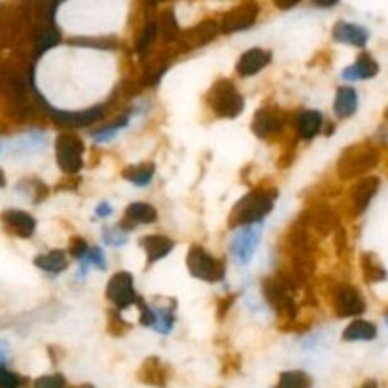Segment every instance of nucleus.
<instances>
[{"label":"nucleus","instance_id":"obj_1","mask_svg":"<svg viewBox=\"0 0 388 388\" xmlns=\"http://www.w3.org/2000/svg\"><path fill=\"white\" fill-rule=\"evenodd\" d=\"M277 193L273 190H254L239 201L233 214H231V226H256L260 223L273 210Z\"/></svg>","mask_w":388,"mask_h":388},{"label":"nucleus","instance_id":"obj_2","mask_svg":"<svg viewBox=\"0 0 388 388\" xmlns=\"http://www.w3.org/2000/svg\"><path fill=\"white\" fill-rule=\"evenodd\" d=\"M208 104L216 116L220 118H237L245 108V99L241 97L237 88L230 80H218L210 88L208 93Z\"/></svg>","mask_w":388,"mask_h":388},{"label":"nucleus","instance_id":"obj_3","mask_svg":"<svg viewBox=\"0 0 388 388\" xmlns=\"http://www.w3.org/2000/svg\"><path fill=\"white\" fill-rule=\"evenodd\" d=\"M188 269L195 278L206 282H218L223 278V263L218 262L213 254H208L201 246H191L188 254Z\"/></svg>","mask_w":388,"mask_h":388},{"label":"nucleus","instance_id":"obj_4","mask_svg":"<svg viewBox=\"0 0 388 388\" xmlns=\"http://www.w3.org/2000/svg\"><path fill=\"white\" fill-rule=\"evenodd\" d=\"M56 158L63 173H78L84 167V143L74 135H59L56 141Z\"/></svg>","mask_w":388,"mask_h":388},{"label":"nucleus","instance_id":"obj_5","mask_svg":"<svg viewBox=\"0 0 388 388\" xmlns=\"http://www.w3.org/2000/svg\"><path fill=\"white\" fill-rule=\"evenodd\" d=\"M260 239H262V228H260V223L239 228L237 233L231 239V254L235 256V260H237L239 263H243V265L250 262L254 252H256V248H258Z\"/></svg>","mask_w":388,"mask_h":388},{"label":"nucleus","instance_id":"obj_6","mask_svg":"<svg viewBox=\"0 0 388 388\" xmlns=\"http://www.w3.org/2000/svg\"><path fill=\"white\" fill-rule=\"evenodd\" d=\"M106 298H108L118 309H125L129 305H133L136 301L133 275L127 273V271H119V273H116V275L108 280V286H106Z\"/></svg>","mask_w":388,"mask_h":388},{"label":"nucleus","instance_id":"obj_7","mask_svg":"<svg viewBox=\"0 0 388 388\" xmlns=\"http://www.w3.org/2000/svg\"><path fill=\"white\" fill-rule=\"evenodd\" d=\"M335 311L339 317H358L365 311L364 298L354 286H341L335 293Z\"/></svg>","mask_w":388,"mask_h":388},{"label":"nucleus","instance_id":"obj_8","mask_svg":"<svg viewBox=\"0 0 388 388\" xmlns=\"http://www.w3.org/2000/svg\"><path fill=\"white\" fill-rule=\"evenodd\" d=\"M258 19V6L256 4H243L231 10L228 16L223 17L222 31L223 32H237L243 29H248L254 21Z\"/></svg>","mask_w":388,"mask_h":388},{"label":"nucleus","instance_id":"obj_9","mask_svg":"<svg viewBox=\"0 0 388 388\" xmlns=\"http://www.w3.org/2000/svg\"><path fill=\"white\" fill-rule=\"evenodd\" d=\"M377 163V151L364 150L356 154H345V158L341 161V175L354 176L364 173L367 169H372Z\"/></svg>","mask_w":388,"mask_h":388},{"label":"nucleus","instance_id":"obj_10","mask_svg":"<svg viewBox=\"0 0 388 388\" xmlns=\"http://www.w3.org/2000/svg\"><path fill=\"white\" fill-rule=\"evenodd\" d=\"M271 63V53L262 48H252L245 51L237 63V72L241 76H254L263 71Z\"/></svg>","mask_w":388,"mask_h":388},{"label":"nucleus","instance_id":"obj_11","mask_svg":"<svg viewBox=\"0 0 388 388\" xmlns=\"http://www.w3.org/2000/svg\"><path fill=\"white\" fill-rule=\"evenodd\" d=\"M333 38L343 44H350V46H356L362 48L365 46V42L369 38V32L365 27L360 25L347 23V21H339V23L333 27Z\"/></svg>","mask_w":388,"mask_h":388},{"label":"nucleus","instance_id":"obj_12","mask_svg":"<svg viewBox=\"0 0 388 388\" xmlns=\"http://www.w3.org/2000/svg\"><path fill=\"white\" fill-rule=\"evenodd\" d=\"M2 222L8 226L10 231H14L17 237L29 239L36 230V222L31 214L23 210H6L2 214Z\"/></svg>","mask_w":388,"mask_h":388},{"label":"nucleus","instance_id":"obj_13","mask_svg":"<svg viewBox=\"0 0 388 388\" xmlns=\"http://www.w3.org/2000/svg\"><path fill=\"white\" fill-rule=\"evenodd\" d=\"M282 118H280V114L275 110H269V108H263L260 110L256 116H254V123H252V129L254 133L258 136H265L273 135V133H277L280 131V127H282Z\"/></svg>","mask_w":388,"mask_h":388},{"label":"nucleus","instance_id":"obj_14","mask_svg":"<svg viewBox=\"0 0 388 388\" xmlns=\"http://www.w3.org/2000/svg\"><path fill=\"white\" fill-rule=\"evenodd\" d=\"M379 190V180L377 178H365V180H360V182L352 188V205H354V210L356 214L364 213L365 206L369 205V201L373 199V195Z\"/></svg>","mask_w":388,"mask_h":388},{"label":"nucleus","instance_id":"obj_15","mask_svg":"<svg viewBox=\"0 0 388 388\" xmlns=\"http://www.w3.org/2000/svg\"><path fill=\"white\" fill-rule=\"evenodd\" d=\"M379 72V64L377 61H373L372 56H364L358 57V61L354 64H350L349 69L343 71V78L345 80H369L373 76H377Z\"/></svg>","mask_w":388,"mask_h":388},{"label":"nucleus","instance_id":"obj_16","mask_svg":"<svg viewBox=\"0 0 388 388\" xmlns=\"http://www.w3.org/2000/svg\"><path fill=\"white\" fill-rule=\"evenodd\" d=\"M158 220V213H156V208L150 205H146V203H133V205H129L125 213V220L123 223L119 226L121 230H125L127 223H131V226H136V223H151Z\"/></svg>","mask_w":388,"mask_h":388},{"label":"nucleus","instance_id":"obj_17","mask_svg":"<svg viewBox=\"0 0 388 388\" xmlns=\"http://www.w3.org/2000/svg\"><path fill=\"white\" fill-rule=\"evenodd\" d=\"M143 246L148 256V262H158L175 248V243L163 235H150V237L143 239Z\"/></svg>","mask_w":388,"mask_h":388},{"label":"nucleus","instance_id":"obj_18","mask_svg":"<svg viewBox=\"0 0 388 388\" xmlns=\"http://www.w3.org/2000/svg\"><path fill=\"white\" fill-rule=\"evenodd\" d=\"M358 108V95L352 88H339L333 103V110L337 118H349Z\"/></svg>","mask_w":388,"mask_h":388},{"label":"nucleus","instance_id":"obj_19","mask_svg":"<svg viewBox=\"0 0 388 388\" xmlns=\"http://www.w3.org/2000/svg\"><path fill=\"white\" fill-rule=\"evenodd\" d=\"M34 265L38 267V269L46 271V273H61L69 267V258H66V254L63 250H51L48 254H42L38 256L36 260H34Z\"/></svg>","mask_w":388,"mask_h":388},{"label":"nucleus","instance_id":"obj_20","mask_svg":"<svg viewBox=\"0 0 388 388\" xmlns=\"http://www.w3.org/2000/svg\"><path fill=\"white\" fill-rule=\"evenodd\" d=\"M322 114L317 110H305L298 118V131L303 138H315L322 129Z\"/></svg>","mask_w":388,"mask_h":388},{"label":"nucleus","instance_id":"obj_21","mask_svg":"<svg viewBox=\"0 0 388 388\" xmlns=\"http://www.w3.org/2000/svg\"><path fill=\"white\" fill-rule=\"evenodd\" d=\"M377 335V328L367 320H354L343 332L345 341H372Z\"/></svg>","mask_w":388,"mask_h":388},{"label":"nucleus","instance_id":"obj_22","mask_svg":"<svg viewBox=\"0 0 388 388\" xmlns=\"http://www.w3.org/2000/svg\"><path fill=\"white\" fill-rule=\"evenodd\" d=\"M123 178H127L131 184H135L138 188L143 186H148L154 178V165L151 163H146V165H136V167H129L123 171Z\"/></svg>","mask_w":388,"mask_h":388},{"label":"nucleus","instance_id":"obj_23","mask_svg":"<svg viewBox=\"0 0 388 388\" xmlns=\"http://www.w3.org/2000/svg\"><path fill=\"white\" fill-rule=\"evenodd\" d=\"M275 388H313V379L305 372H286L280 375Z\"/></svg>","mask_w":388,"mask_h":388},{"label":"nucleus","instance_id":"obj_24","mask_svg":"<svg viewBox=\"0 0 388 388\" xmlns=\"http://www.w3.org/2000/svg\"><path fill=\"white\" fill-rule=\"evenodd\" d=\"M82 262V275H86V271H88L89 265H95L97 269H106V262H104V254L101 248H89V252L86 254V258L84 260H80Z\"/></svg>","mask_w":388,"mask_h":388},{"label":"nucleus","instance_id":"obj_25","mask_svg":"<svg viewBox=\"0 0 388 388\" xmlns=\"http://www.w3.org/2000/svg\"><path fill=\"white\" fill-rule=\"evenodd\" d=\"M125 125H127V118L118 119V123H112V125H106V127H103L101 131H97V133H93V138H95L97 143H106V141H110V138H114L119 129H123V127H125Z\"/></svg>","mask_w":388,"mask_h":388},{"label":"nucleus","instance_id":"obj_26","mask_svg":"<svg viewBox=\"0 0 388 388\" xmlns=\"http://www.w3.org/2000/svg\"><path fill=\"white\" fill-rule=\"evenodd\" d=\"M103 239L106 245L118 246V245H125L127 241V231L121 230V228H106L103 230Z\"/></svg>","mask_w":388,"mask_h":388},{"label":"nucleus","instance_id":"obj_27","mask_svg":"<svg viewBox=\"0 0 388 388\" xmlns=\"http://www.w3.org/2000/svg\"><path fill=\"white\" fill-rule=\"evenodd\" d=\"M156 34H158V25L156 23L146 25L143 31V36L138 38V44H136V51H138V53H144L146 49L150 48V44L154 42V38H156Z\"/></svg>","mask_w":388,"mask_h":388},{"label":"nucleus","instance_id":"obj_28","mask_svg":"<svg viewBox=\"0 0 388 388\" xmlns=\"http://www.w3.org/2000/svg\"><path fill=\"white\" fill-rule=\"evenodd\" d=\"M63 375H44L34 380V388H64Z\"/></svg>","mask_w":388,"mask_h":388},{"label":"nucleus","instance_id":"obj_29","mask_svg":"<svg viewBox=\"0 0 388 388\" xmlns=\"http://www.w3.org/2000/svg\"><path fill=\"white\" fill-rule=\"evenodd\" d=\"M21 387V379L16 373L8 372L6 367L0 365V388H19Z\"/></svg>","mask_w":388,"mask_h":388},{"label":"nucleus","instance_id":"obj_30","mask_svg":"<svg viewBox=\"0 0 388 388\" xmlns=\"http://www.w3.org/2000/svg\"><path fill=\"white\" fill-rule=\"evenodd\" d=\"M57 42H59V34H57V31H53V29H46V31L42 32V36H40L38 40L40 51H46V49L53 48Z\"/></svg>","mask_w":388,"mask_h":388},{"label":"nucleus","instance_id":"obj_31","mask_svg":"<svg viewBox=\"0 0 388 388\" xmlns=\"http://www.w3.org/2000/svg\"><path fill=\"white\" fill-rule=\"evenodd\" d=\"M364 267L365 271H367V278H372V280H383V278H387L385 269H380L379 265H375L372 258H365Z\"/></svg>","mask_w":388,"mask_h":388},{"label":"nucleus","instance_id":"obj_32","mask_svg":"<svg viewBox=\"0 0 388 388\" xmlns=\"http://www.w3.org/2000/svg\"><path fill=\"white\" fill-rule=\"evenodd\" d=\"M88 252H89V245L84 241V239H74V241H72V256H74V258L84 260Z\"/></svg>","mask_w":388,"mask_h":388},{"label":"nucleus","instance_id":"obj_33","mask_svg":"<svg viewBox=\"0 0 388 388\" xmlns=\"http://www.w3.org/2000/svg\"><path fill=\"white\" fill-rule=\"evenodd\" d=\"M44 144H46V138L38 135H27L19 138V146H23V148H42Z\"/></svg>","mask_w":388,"mask_h":388},{"label":"nucleus","instance_id":"obj_34","mask_svg":"<svg viewBox=\"0 0 388 388\" xmlns=\"http://www.w3.org/2000/svg\"><path fill=\"white\" fill-rule=\"evenodd\" d=\"M95 213L99 218H108V216L112 214V205L110 203H101V205L97 206Z\"/></svg>","mask_w":388,"mask_h":388},{"label":"nucleus","instance_id":"obj_35","mask_svg":"<svg viewBox=\"0 0 388 388\" xmlns=\"http://www.w3.org/2000/svg\"><path fill=\"white\" fill-rule=\"evenodd\" d=\"M360 388H379V387H377V383H375V380H365L364 385H362Z\"/></svg>","mask_w":388,"mask_h":388},{"label":"nucleus","instance_id":"obj_36","mask_svg":"<svg viewBox=\"0 0 388 388\" xmlns=\"http://www.w3.org/2000/svg\"><path fill=\"white\" fill-rule=\"evenodd\" d=\"M4 184H6V176H4V173L0 171V188H2Z\"/></svg>","mask_w":388,"mask_h":388},{"label":"nucleus","instance_id":"obj_37","mask_svg":"<svg viewBox=\"0 0 388 388\" xmlns=\"http://www.w3.org/2000/svg\"><path fill=\"white\" fill-rule=\"evenodd\" d=\"M387 326H388V315H387Z\"/></svg>","mask_w":388,"mask_h":388},{"label":"nucleus","instance_id":"obj_38","mask_svg":"<svg viewBox=\"0 0 388 388\" xmlns=\"http://www.w3.org/2000/svg\"><path fill=\"white\" fill-rule=\"evenodd\" d=\"M84 388H93V387H84Z\"/></svg>","mask_w":388,"mask_h":388},{"label":"nucleus","instance_id":"obj_39","mask_svg":"<svg viewBox=\"0 0 388 388\" xmlns=\"http://www.w3.org/2000/svg\"><path fill=\"white\" fill-rule=\"evenodd\" d=\"M0 150H2V144H0Z\"/></svg>","mask_w":388,"mask_h":388},{"label":"nucleus","instance_id":"obj_40","mask_svg":"<svg viewBox=\"0 0 388 388\" xmlns=\"http://www.w3.org/2000/svg\"><path fill=\"white\" fill-rule=\"evenodd\" d=\"M387 118H388V110H387Z\"/></svg>","mask_w":388,"mask_h":388}]
</instances>
